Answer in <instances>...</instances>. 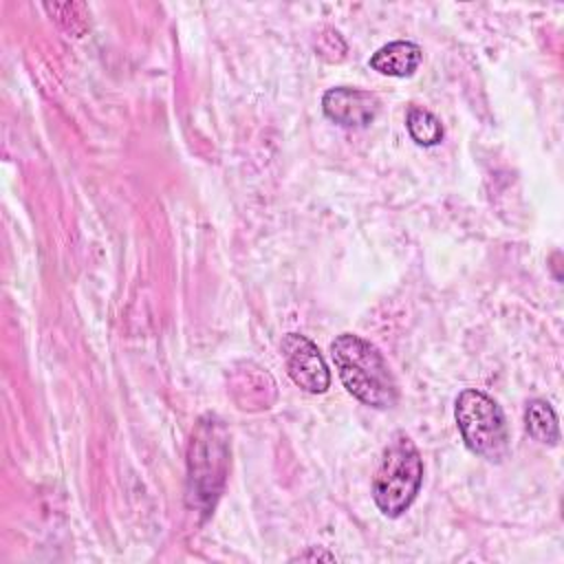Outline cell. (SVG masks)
<instances>
[{"label": "cell", "instance_id": "10", "mask_svg": "<svg viewBox=\"0 0 564 564\" xmlns=\"http://www.w3.org/2000/svg\"><path fill=\"white\" fill-rule=\"evenodd\" d=\"M335 560V555H330V553H324V551H313V553H302V555H297V560Z\"/></svg>", "mask_w": 564, "mask_h": 564}, {"label": "cell", "instance_id": "9", "mask_svg": "<svg viewBox=\"0 0 564 564\" xmlns=\"http://www.w3.org/2000/svg\"><path fill=\"white\" fill-rule=\"evenodd\" d=\"M408 132L419 145H436L443 139V126L438 117H434L430 110L423 108H410L408 110Z\"/></svg>", "mask_w": 564, "mask_h": 564}, {"label": "cell", "instance_id": "5", "mask_svg": "<svg viewBox=\"0 0 564 564\" xmlns=\"http://www.w3.org/2000/svg\"><path fill=\"white\" fill-rule=\"evenodd\" d=\"M282 355H284L286 372L295 386H300L311 394H322L328 390L330 372L317 346L308 337L289 333L282 339Z\"/></svg>", "mask_w": 564, "mask_h": 564}, {"label": "cell", "instance_id": "7", "mask_svg": "<svg viewBox=\"0 0 564 564\" xmlns=\"http://www.w3.org/2000/svg\"><path fill=\"white\" fill-rule=\"evenodd\" d=\"M421 59H423V51L419 44L408 40H397L377 48L370 57V66L381 75L410 77L419 68Z\"/></svg>", "mask_w": 564, "mask_h": 564}, {"label": "cell", "instance_id": "3", "mask_svg": "<svg viewBox=\"0 0 564 564\" xmlns=\"http://www.w3.org/2000/svg\"><path fill=\"white\" fill-rule=\"evenodd\" d=\"M423 482V458L403 432L394 434L383 449L381 463L372 480V498L388 518H399L410 509Z\"/></svg>", "mask_w": 564, "mask_h": 564}, {"label": "cell", "instance_id": "1", "mask_svg": "<svg viewBox=\"0 0 564 564\" xmlns=\"http://www.w3.org/2000/svg\"><path fill=\"white\" fill-rule=\"evenodd\" d=\"M330 357L344 388L370 408H392L399 399L394 375L383 355L368 339L341 333L330 344Z\"/></svg>", "mask_w": 564, "mask_h": 564}, {"label": "cell", "instance_id": "6", "mask_svg": "<svg viewBox=\"0 0 564 564\" xmlns=\"http://www.w3.org/2000/svg\"><path fill=\"white\" fill-rule=\"evenodd\" d=\"M322 108L330 121L344 128H366L379 112V99L361 88L337 86L324 93Z\"/></svg>", "mask_w": 564, "mask_h": 564}, {"label": "cell", "instance_id": "8", "mask_svg": "<svg viewBox=\"0 0 564 564\" xmlns=\"http://www.w3.org/2000/svg\"><path fill=\"white\" fill-rule=\"evenodd\" d=\"M524 425H527V432L535 441H540L544 445H557V441H560L557 416L544 399H533V401L527 403Z\"/></svg>", "mask_w": 564, "mask_h": 564}, {"label": "cell", "instance_id": "2", "mask_svg": "<svg viewBox=\"0 0 564 564\" xmlns=\"http://www.w3.org/2000/svg\"><path fill=\"white\" fill-rule=\"evenodd\" d=\"M229 467V434L216 414H203L187 447V498L189 505L212 513Z\"/></svg>", "mask_w": 564, "mask_h": 564}, {"label": "cell", "instance_id": "4", "mask_svg": "<svg viewBox=\"0 0 564 564\" xmlns=\"http://www.w3.org/2000/svg\"><path fill=\"white\" fill-rule=\"evenodd\" d=\"M456 425L469 452L502 460L509 452V427L502 408L480 390H463L456 399Z\"/></svg>", "mask_w": 564, "mask_h": 564}]
</instances>
